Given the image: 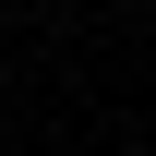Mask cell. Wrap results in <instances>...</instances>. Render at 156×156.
<instances>
[{"instance_id": "1", "label": "cell", "mask_w": 156, "mask_h": 156, "mask_svg": "<svg viewBox=\"0 0 156 156\" xmlns=\"http://www.w3.org/2000/svg\"><path fill=\"white\" fill-rule=\"evenodd\" d=\"M0 84H12V48H0Z\"/></svg>"}]
</instances>
